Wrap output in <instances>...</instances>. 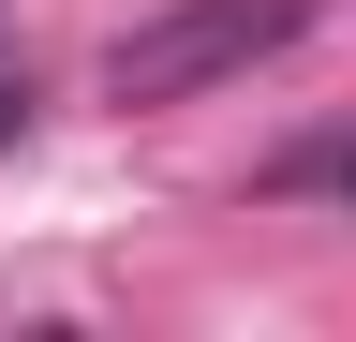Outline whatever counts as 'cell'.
I'll list each match as a JSON object with an SVG mask.
<instances>
[{
  "label": "cell",
  "mask_w": 356,
  "mask_h": 342,
  "mask_svg": "<svg viewBox=\"0 0 356 342\" xmlns=\"http://www.w3.org/2000/svg\"><path fill=\"white\" fill-rule=\"evenodd\" d=\"M15 134H30V75L0 60V149H15Z\"/></svg>",
  "instance_id": "obj_2"
},
{
  "label": "cell",
  "mask_w": 356,
  "mask_h": 342,
  "mask_svg": "<svg viewBox=\"0 0 356 342\" xmlns=\"http://www.w3.org/2000/svg\"><path fill=\"white\" fill-rule=\"evenodd\" d=\"M297 30H312V0H163L149 30L104 45V104H193V90H222V75L282 60Z\"/></svg>",
  "instance_id": "obj_1"
}]
</instances>
